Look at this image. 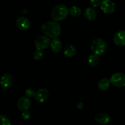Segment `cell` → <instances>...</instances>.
Returning <instances> with one entry per match:
<instances>
[{
	"mask_svg": "<svg viewBox=\"0 0 125 125\" xmlns=\"http://www.w3.org/2000/svg\"><path fill=\"white\" fill-rule=\"evenodd\" d=\"M42 31L50 37L56 39L61 34V26L56 21H48L42 26Z\"/></svg>",
	"mask_w": 125,
	"mask_h": 125,
	"instance_id": "1",
	"label": "cell"
},
{
	"mask_svg": "<svg viewBox=\"0 0 125 125\" xmlns=\"http://www.w3.org/2000/svg\"><path fill=\"white\" fill-rule=\"evenodd\" d=\"M69 13V9L67 6L63 4H59L52 10L51 17L55 21H59L65 19Z\"/></svg>",
	"mask_w": 125,
	"mask_h": 125,
	"instance_id": "2",
	"label": "cell"
},
{
	"mask_svg": "<svg viewBox=\"0 0 125 125\" xmlns=\"http://www.w3.org/2000/svg\"><path fill=\"white\" fill-rule=\"evenodd\" d=\"M91 50L95 54L102 55L107 49V43L101 39H95L91 43Z\"/></svg>",
	"mask_w": 125,
	"mask_h": 125,
	"instance_id": "3",
	"label": "cell"
},
{
	"mask_svg": "<svg viewBox=\"0 0 125 125\" xmlns=\"http://www.w3.org/2000/svg\"><path fill=\"white\" fill-rule=\"evenodd\" d=\"M111 84L117 87H123L125 86V74L122 73H114L111 76Z\"/></svg>",
	"mask_w": 125,
	"mask_h": 125,
	"instance_id": "4",
	"label": "cell"
},
{
	"mask_svg": "<svg viewBox=\"0 0 125 125\" xmlns=\"http://www.w3.org/2000/svg\"><path fill=\"white\" fill-rule=\"evenodd\" d=\"M50 45H51V40L48 37L45 35L39 36L35 40V47L37 50H42L46 49Z\"/></svg>",
	"mask_w": 125,
	"mask_h": 125,
	"instance_id": "5",
	"label": "cell"
},
{
	"mask_svg": "<svg viewBox=\"0 0 125 125\" xmlns=\"http://www.w3.org/2000/svg\"><path fill=\"white\" fill-rule=\"evenodd\" d=\"M100 7L104 13L110 14L114 12L115 5L112 0H103Z\"/></svg>",
	"mask_w": 125,
	"mask_h": 125,
	"instance_id": "6",
	"label": "cell"
},
{
	"mask_svg": "<svg viewBox=\"0 0 125 125\" xmlns=\"http://www.w3.org/2000/svg\"><path fill=\"white\" fill-rule=\"evenodd\" d=\"M35 100L37 102L42 103L45 102L49 98V92L46 89H40L35 94Z\"/></svg>",
	"mask_w": 125,
	"mask_h": 125,
	"instance_id": "7",
	"label": "cell"
},
{
	"mask_svg": "<svg viewBox=\"0 0 125 125\" xmlns=\"http://www.w3.org/2000/svg\"><path fill=\"white\" fill-rule=\"evenodd\" d=\"M17 106L23 112L28 111L31 106V100L27 96H22L18 100Z\"/></svg>",
	"mask_w": 125,
	"mask_h": 125,
	"instance_id": "8",
	"label": "cell"
},
{
	"mask_svg": "<svg viewBox=\"0 0 125 125\" xmlns=\"http://www.w3.org/2000/svg\"><path fill=\"white\" fill-rule=\"evenodd\" d=\"M17 28L21 31L28 30L31 25V23L29 20L24 17H19L16 21Z\"/></svg>",
	"mask_w": 125,
	"mask_h": 125,
	"instance_id": "9",
	"label": "cell"
},
{
	"mask_svg": "<svg viewBox=\"0 0 125 125\" xmlns=\"http://www.w3.org/2000/svg\"><path fill=\"white\" fill-rule=\"evenodd\" d=\"M114 42L118 46H125V31H120L116 32L114 37Z\"/></svg>",
	"mask_w": 125,
	"mask_h": 125,
	"instance_id": "10",
	"label": "cell"
},
{
	"mask_svg": "<svg viewBox=\"0 0 125 125\" xmlns=\"http://www.w3.org/2000/svg\"><path fill=\"white\" fill-rule=\"evenodd\" d=\"M13 82V78L10 73H6L2 76L1 79V86L5 89L10 87Z\"/></svg>",
	"mask_w": 125,
	"mask_h": 125,
	"instance_id": "11",
	"label": "cell"
},
{
	"mask_svg": "<svg viewBox=\"0 0 125 125\" xmlns=\"http://www.w3.org/2000/svg\"><path fill=\"white\" fill-rule=\"evenodd\" d=\"M95 120L97 123L101 125H107L111 120L110 116L105 113H100L95 116Z\"/></svg>",
	"mask_w": 125,
	"mask_h": 125,
	"instance_id": "12",
	"label": "cell"
},
{
	"mask_svg": "<svg viewBox=\"0 0 125 125\" xmlns=\"http://www.w3.org/2000/svg\"><path fill=\"white\" fill-rule=\"evenodd\" d=\"M84 16L85 18L89 21H93L96 18L97 12L93 7H88L84 12Z\"/></svg>",
	"mask_w": 125,
	"mask_h": 125,
	"instance_id": "13",
	"label": "cell"
},
{
	"mask_svg": "<svg viewBox=\"0 0 125 125\" xmlns=\"http://www.w3.org/2000/svg\"><path fill=\"white\" fill-rule=\"evenodd\" d=\"M51 48L52 51L55 52H59L61 50L62 47V43H61V40L59 39H54L53 40L51 41Z\"/></svg>",
	"mask_w": 125,
	"mask_h": 125,
	"instance_id": "14",
	"label": "cell"
},
{
	"mask_svg": "<svg viewBox=\"0 0 125 125\" xmlns=\"http://www.w3.org/2000/svg\"><path fill=\"white\" fill-rule=\"evenodd\" d=\"M76 52V49L73 45H68L65 47L63 53L67 57H72L75 55Z\"/></svg>",
	"mask_w": 125,
	"mask_h": 125,
	"instance_id": "15",
	"label": "cell"
},
{
	"mask_svg": "<svg viewBox=\"0 0 125 125\" xmlns=\"http://www.w3.org/2000/svg\"><path fill=\"white\" fill-rule=\"evenodd\" d=\"M88 64L92 67H95L98 65L99 62H100V58H99L98 56L95 54H91L87 60Z\"/></svg>",
	"mask_w": 125,
	"mask_h": 125,
	"instance_id": "16",
	"label": "cell"
},
{
	"mask_svg": "<svg viewBox=\"0 0 125 125\" xmlns=\"http://www.w3.org/2000/svg\"><path fill=\"white\" fill-rule=\"evenodd\" d=\"M111 84V79H107V78H104V79H101L99 81L98 86V88L101 90H106L109 87Z\"/></svg>",
	"mask_w": 125,
	"mask_h": 125,
	"instance_id": "17",
	"label": "cell"
},
{
	"mask_svg": "<svg viewBox=\"0 0 125 125\" xmlns=\"http://www.w3.org/2000/svg\"><path fill=\"white\" fill-rule=\"evenodd\" d=\"M70 14L74 17H78L81 14V9L76 6H73L69 9Z\"/></svg>",
	"mask_w": 125,
	"mask_h": 125,
	"instance_id": "18",
	"label": "cell"
},
{
	"mask_svg": "<svg viewBox=\"0 0 125 125\" xmlns=\"http://www.w3.org/2000/svg\"><path fill=\"white\" fill-rule=\"evenodd\" d=\"M43 57V52L42 50H35L34 52V58L35 60H40Z\"/></svg>",
	"mask_w": 125,
	"mask_h": 125,
	"instance_id": "19",
	"label": "cell"
},
{
	"mask_svg": "<svg viewBox=\"0 0 125 125\" xmlns=\"http://www.w3.org/2000/svg\"><path fill=\"white\" fill-rule=\"evenodd\" d=\"M0 118H1V125H11L10 120L6 116L2 115L0 117Z\"/></svg>",
	"mask_w": 125,
	"mask_h": 125,
	"instance_id": "20",
	"label": "cell"
},
{
	"mask_svg": "<svg viewBox=\"0 0 125 125\" xmlns=\"http://www.w3.org/2000/svg\"><path fill=\"white\" fill-rule=\"evenodd\" d=\"M26 96L28 98H32L35 96V92L34 89H28L26 90Z\"/></svg>",
	"mask_w": 125,
	"mask_h": 125,
	"instance_id": "21",
	"label": "cell"
},
{
	"mask_svg": "<svg viewBox=\"0 0 125 125\" xmlns=\"http://www.w3.org/2000/svg\"><path fill=\"white\" fill-rule=\"evenodd\" d=\"M90 3L92 6L94 7H97L101 6V1L100 0H90Z\"/></svg>",
	"mask_w": 125,
	"mask_h": 125,
	"instance_id": "22",
	"label": "cell"
},
{
	"mask_svg": "<svg viewBox=\"0 0 125 125\" xmlns=\"http://www.w3.org/2000/svg\"><path fill=\"white\" fill-rule=\"evenodd\" d=\"M22 117H23V119L24 120L29 119L31 118V113L28 111H24L22 113Z\"/></svg>",
	"mask_w": 125,
	"mask_h": 125,
	"instance_id": "23",
	"label": "cell"
},
{
	"mask_svg": "<svg viewBox=\"0 0 125 125\" xmlns=\"http://www.w3.org/2000/svg\"><path fill=\"white\" fill-rule=\"evenodd\" d=\"M76 106H77V107H78V109H83V107H84V104L81 102H79L77 104Z\"/></svg>",
	"mask_w": 125,
	"mask_h": 125,
	"instance_id": "24",
	"label": "cell"
}]
</instances>
